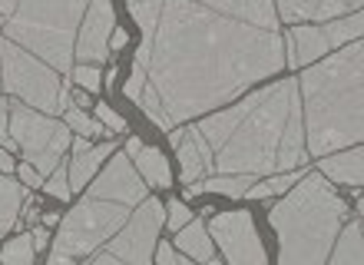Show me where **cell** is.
<instances>
[{"mask_svg":"<svg viewBox=\"0 0 364 265\" xmlns=\"http://www.w3.org/2000/svg\"><path fill=\"white\" fill-rule=\"evenodd\" d=\"M166 222L163 202L159 199H143L136 212L126 216V222L106 239V246L90 252L87 262L93 265H109V262H129V265H149L153 262L156 236Z\"/></svg>","mask_w":364,"mask_h":265,"instance_id":"8","label":"cell"},{"mask_svg":"<svg viewBox=\"0 0 364 265\" xmlns=\"http://www.w3.org/2000/svg\"><path fill=\"white\" fill-rule=\"evenodd\" d=\"M361 10V0H278V17L285 24L301 20H331Z\"/></svg>","mask_w":364,"mask_h":265,"instance_id":"13","label":"cell"},{"mask_svg":"<svg viewBox=\"0 0 364 265\" xmlns=\"http://www.w3.org/2000/svg\"><path fill=\"white\" fill-rule=\"evenodd\" d=\"M153 262H159V265H192V259L189 256H182L176 246H169V242H156V249H153Z\"/></svg>","mask_w":364,"mask_h":265,"instance_id":"27","label":"cell"},{"mask_svg":"<svg viewBox=\"0 0 364 265\" xmlns=\"http://www.w3.org/2000/svg\"><path fill=\"white\" fill-rule=\"evenodd\" d=\"M96 116H100V123H103L106 130H116V132L126 130V120L116 113L113 106H103V103H100V106H96Z\"/></svg>","mask_w":364,"mask_h":265,"instance_id":"30","label":"cell"},{"mask_svg":"<svg viewBox=\"0 0 364 265\" xmlns=\"http://www.w3.org/2000/svg\"><path fill=\"white\" fill-rule=\"evenodd\" d=\"M116 27V14L109 0H90L87 20H80L73 57L80 63H103L109 57V33Z\"/></svg>","mask_w":364,"mask_h":265,"instance_id":"12","label":"cell"},{"mask_svg":"<svg viewBox=\"0 0 364 265\" xmlns=\"http://www.w3.org/2000/svg\"><path fill=\"white\" fill-rule=\"evenodd\" d=\"M199 4L219 10L225 17L255 24V27H269V30L278 27V14H275V4H272V0H199Z\"/></svg>","mask_w":364,"mask_h":265,"instance_id":"16","label":"cell"},{"mask_svg":"<svg viewBox=\"0 0 364 265\" xmlns=\"http://www.w3.org/2000/svg\"><path fill=\"white\" fill-rule=\"evenodd\" d=\"M361 80H364V47L351 43L341 53H331L321 63L308 66L301 90V123H305L308 156H325L361 142Z\"/></svg>","mask_w":364,"mask_h":265,"instance_id":"3","label":"cell"},{"mask_svg":"<svg viewBox=\"0 0 364 265\" xmlns=\"http://www.w3.org/2000/svg\"><path fill=\"white\" fill-rule=\"evenodd\" d=\"M7 126H10V103L7 100H0V146H4L7 152H14V150H20V146H17V140L10 136Z\"/></svg>","mask_w":364,"mask_h":265,"instance_id":"28","label":"cell"},{"mask_svg":"<svg viewBox=\"0 0 364 265\" xmlns=\"http://www.w3.org/2000/svg\"><path fill=\"white\" fill-rule=\"evenodd\" d=\"M17 172H20V182H23V186H43V180H47V176H40V172L33 170V162H23Z\"/></svg>","mask_w":364,"mask_h":265,"instance_id":"32","label":"cell"},{"mask_svg":"<svg viewBox=\"0 0 364 265\" xmlns=\"http://www.w3.org/2000/svg\"><path fill=\"white\" fill-rule=\"evenodd\" d=\"M20 206H23V182H14L10 172H0V236L17 222Z\"/></svg>","mask_w":364,"mask_h":265,"instance_id":"22","label":"cell"},{"mask_svg":"<svg viewBox=\"0 0 364 265\" xmlns=\"http://www.w3.org/2000/svg\"><path fill=\"white\" fill-rule=\"evenodd\" d=\"M113 142H100V146H90L87 152H77L73 156V166H70V189H87V182L96 176V170H100V162L109 160L113 156Z\"/></svg>","mask_w":364,"mask_h":265,"instance_id":"21","label":"cell"},{"mask_svg":"<svg viewBox=\"0 0 364 265\" xmlns=\"http://www.w3.org/2000/svg\"><path fill=\"white\" fill-rule=\"evenodd\" d=\"M129 206L109 202V199H93L87 196L63 222L50 249V265H70L73 259H87L100 246H106V239L126 222Z\"/></svg>","mask_w":364,"mask_h":265,"instance_id":"6","label":"cell"},{"mask_svg":"<svg viewBox=\"0 0 364 265\" xmlns=\"http://www.w3.org/2000/svg\"><path fill=\"white\" fill-rule=\"evenodd\" d=\"M361 236H364L361 219L348 222L345 229H338V236H335V242H331V249H328L325 262H331V265H361V259H364Z\"/></svg>","mask_w":364,"mask_h":265,"instance_id":"20","label":"cell"},{"mask_svg":"<svg viewBox=\"0 0 364 265\" xmlns=\"http://www.w3.org/2000/svg\"><path fill=\"white\" fill-rule=\"evenodd\" d=\"M57 222H60L57 212H50V216H43V226H57Z\"/></svg>","mask_w":364,"mask_h":265,"instance_id":"36","label":"cell"},{"mask_svg":"<svg viewBox=\"0 0 364 265\" xmlns=\"http://www.w3.org/2000/svg\"><path fill=\"white\" fill-rule=\"evenodd\" d=\"M90 182H93V186L87 189V196H93V199H109V202H119V206H129V209L139 206V202L146 199L143 176L136 172V166L129 162L126 152L113 150L109 166Z\"/></svg>","mask_w":364,"mask_h":265,"instance_id":"11","label":"cell"},{"mask_svg":"<svg viewBox=\"0 0 364 265\" xmlns=\"http://www.w3.org/2000/svg\"><path fill=\"white\" fill-rule=\"evenodd\" d=\"M176 249L182 256H189L192 262H215V249H212V236L202 219H189L182 229H176Z\"/></svg>","mask_w":364,"mask_h":265,"instance_id":"19","label":"cell"},{"mask_svg":"<svg viewBox=\"0 0 364 265\" xmlns=\"http://www.w3.org/2000/svg\"><path fill=\"white\" fill-rule=\"evenodd\" d=\"M43 189H47L53 199H60V202H67V199L73 196V189H70V176H67V170H63L60 162L47 172V180H43Z\"/></svg>","mask_w":364,"mask_h":265,"instance_id":"25","label":"cell"},{"mask_svg":"<svg viewBox=\"0 0 364 265\" xmlns=\"http://www.w3.org/2000/svg\"><path fill=\"white\" fill-rule=\"evenodd\" d=\"M0 86L14 93L20 103L33 106L40 113H60V93H63V80L53 66H47L40 57L17 47L14 40L0 33Z\"/></svg>","mask_w":364,"mask_h":265,"instance_id":"7","label":"cell"},{"mask_svg":"<svg viewBox=\"0 0 364 265\" xmlns=\"http://www.w3.org/2000/svg\"><path fill=\"white\" fill-rule=\"evenodd\" d=\"M285 66H308L315 63L318 57L331 53V43H328L325 30L321 27H291L288 33V50H285Z\"/></svg>","mask_w":364,"mask_h":265,"instance_id":"14","label":"cell"},{"mask_svg":"<svg viewBox=\"0 0 364 265\" xmlns=\"http://www.w3.org/2000/svg\"><path fill=\"white\" fill-rule=\"evenodd\" d=\"M37 256V249H33V236H20L14 242H7V249L0 252V262L7 265H30Z\"/></svg>","mask_w":364,"mask_h":265,"instance_id":"24","label":"cell"},{"mask_svg":"<svg viewBox=\"0 0 364 265\" xmlns=\"http://www.w3.org/2000/svg\"><path fill=\"white\" fill-rule=\"evenodd\" d=\"M109 43H113V50H119V47H126V30H119V27H113V33H109Z\"/></svg>","mask_w":364,"mask_h":265,"instance_id":"35","label":"cell"},{"mask_svg":"<svg viewBox=\"0 0 364 265\" xmlns=\"http://www.w3.org/2000/svg\"><path fill=\"white\" fill-rule=\"evenodd\" d=\"M143 90H146V66L136 63L133 76H129V83H126V96H129L133 103H139V100H143Z\"/></svg>","mask_w":364,"mask_h":265,"instance_id":"29","label":"cell"},{"mask_svg":"<svg viewBox=\"0 0 364 265\" xmlns=\"http://www.w3.org/2000/svg\"><path fill=\"white\" fill-rule=\"evenodd\" d=\"M70 76L77 80L87 93H96L100 90V83H103V76H100V70H96V63H80V66H73L70 70Z\"/></svg>","mask_w":364,"mask_h":265,"instance_id":"26","label":"cell"},{"mask_svg":"<svg viewBox=\"0 0 364 265\" xmlns=\"http://www.w3.org/2000/svg\"><path fill=\"white\" fill-rule=\"evenodd\" d=\"M17 170V162H14V156H10L4 146H0V172H14Z\"/></svg>","mask_w":364,"mask_h":265,"instance_id":"34","label":"cell"},{"mask_svg":"<svg viewBox=\"0 0 364 265\" xmlns=\"http://www.w3.org/2000/svg\"><path fill=\"white\" fill-rule=\"evenodd\" d=\"M348 219V202L331 189V180L308 172L295 180V189L278 206H272L269 222L278 232V262L285 265H321L335 242L338 229Z\"/></svg>","mask_w":364,"mask_h":265,"instance_id":"4","label":"cell"},{"mask_svg":"<svg viewBox=\"0 0 364 265\" xmlns=\"http://www.w3.org/2000/svg\"><path fill=\"white\" fill-rule=\"evenodd\" d=\"M176 152H179L182 182H196L212 172V152H209V146H205V140L196 132V126H192V130H182V140L176 142Z\"/></svg>","mask_w":364,"mask_h":265,"instance_id":"15","label":"cell"},{"mask_svg":"<svg viewBox=\"0 0 364 265\" xmlns=\"http://www.w3.org/2000/svg\"><path fill=\"white\" fill-rule=\"evenodd\" d=\"M90 0H14L0 33L40 57L60 76L73 70V43Z\"/></svg>","mask_w":364,"mask_h":265,"instance_id":"5","label":"cell"},{"mask_svg":"<svg viewBox=\"0 0 364 265\" xmlns=\"http://www.w3.org/2000/svg\"><path fill=\"white\" fill-rule=\"evenodd\" d=\"M189 219H192L189 206H186V202H179V199H173V202H169V226L182 229L186 222H189Z\"/></svg>","mask_w":364,"mask_h":265,"instance_id":"31","label":"cell"},{"mask_svg":"<svg viewBox=\"0 0 364 265\" xmlns=\"http://www.w3.org/2000/svg\"><path fill=\"white\" fill-rule=\"evenodd\" d=\"M126 156H129V162H133L136 170H139L143 182L156 186V189H166V186L173 182L169 162H166V156L159 150H153V146H143L139 140H129V142H126Z\"/></svg>","mask_w":364,"mask_h":265,"instance_id":"17","label":"cell"},{"mask_svg":"<svg viewBox=\"0 0 364 265\" xmlns=\"http://www.w3.org/2000/svg\"><path fill=\"white\" fill-rule=\"evenodd\" d=\"M63 120H67V126L73 132H83V136H106V126L100 123V120H90L87 113H83V110H77V106L70 103L67 110H63Z\"/></svg>","mask_w":364,"mask_h":265,"instance_id":"23","label":"cell"},{"mask_svg":"<svg viewBox=\"0 0 364 265\" xmlns=\"http://www.w3.org/2000/svg\"><path fill=\"white\" fill-rule=\"evenodd\" d=\"M321 160V176H328L331 182H341V186H361V176H364V152L361 146H351L348 152H338V156H318Z\"/></svg>","mask_w":364,"mask_h":265,"instance_id":"18","label":"cell"},{"mask_svg":"<svg viewBox=\"0 0 364 265\" xmlns=\"http://www.w3.org/2000/svg\"><path fill=\"white\" fill-rule=\"evenodd\" d=\"M209 236L219 242V252L232 265H265V249H262L255 219L245 209H232V212H215L209 219Z\"/></svg>","mask_w":364,"mask_h":265,"instance_id":"10","label":"cell"},{"mask_svg":"<svg viewBox=\"0 0 364 265\" xmlns=\"http://www.w3.org/2000/svg\"><path fill=\"white\" fill-rule=\"evenodd\" d=\"M50 242V232H47V226H37L33 229V249H43Z\"/></svg>","mask_w":364,"mask_h":265,"instance_id":"33","label":"cell"},{"mask_svg":"<svg viewBox=\"0 0 364 265\" xmlns=\"http://www.w3.org/2000/svg\"><path fill=\"white\" fill-rule=\"evenodd\" d=\"M196 132L212 152V172H245L262 180L298 170L308 160L298 80L255 90L242 103L205 116Z\"/></svg>","mask_w":364,"mask_h":265,"instance_id":"2","label":"cell"},{"mask_svg":"<svg viewBox=\"0 0 364 265\" xmlns=\"http://www.w3.org/2000/svg\"><path fill=\"white\" fill-rule=\"evenodd\" d=\"M278 70H285L278 30L225 17L199 0H159L146 86L173 126L225 106Z\"/></svg>","mask_w":364,"mask_h":265,"instance_id":"1","label":"cell"},{"mask_svg":"<svg viewBox=\"0 0 364 265\" xmlns=\"http://www.w3.org/2000/svg\"><path fill=\"white\" fill-rule=\"evenodd\" d=\"M10 136L23 150V160L33 162L40 176H47L60 162V156L70 150V126L57 123L50 113H40L27 103L10 106Z\"/></svg>","mask_w":364,"mask_h":265,"instance_id":"9","label":"cell"}]
</instances>
